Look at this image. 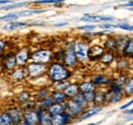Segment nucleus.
Listing matches in <instances>:
<instances>
[{"mask_svg": "<svg viewBox=\"0 0 133 125\" xmlns=\"http://www.w3.org/2000/svg\"><path fill=\"white\" fill-rule=\"evenodd\" d=\"M46 76L49 79L50 82L55 83L59 81L69 80L73 76V72L71 69H69L63 62L58 61H51L47 64V71Z\"/></svg>", "mask_w": 133, "mask_h": 125, "instance_id": "obj_1", "label": "nucleus"}, {"mask_svg": "<svg viewBox=\"0 0 133 125\" xmlns=\"http://www.w3.org/2000/svg\"><path fill=\"white\" fill-rule=\"evenodd\" d=\"M25 69H26V73H27V78L37 79V78H40L46 75L47 64L29 61V63L25 66Z\"/></svg>", "mask_w": 133, "mask_h": 125, "instance_id": "obj_2", "label": "nucleus"}, {"mask_svg": "<svg viewBox=\"0 0 133 125\" xmlns=\"http://www.w3.org/2000/svg\"><path fill=\"white\" fill-rule=\"evenodd\" d=\"M52 57H53V52L50 49L42 48V49L35 50L31 53L30 61L42 63V64H49L52 61Z\"/></svg>", "mask_w": 133, "mask_h": 125, "instance_id": "obj_3", "label": "nucleus"}, {"mask_svg": "<svg viewBox=\"0 0 133 125\" xmlns=\"http://www.w3.org/2000/svg\"><path fill=\"white\" fill-rule=\"evenodd\" d=\"M0 62L2 66L3 72L9 73L15 68H17V59H16V53L15 52H4L0 55Z\"/></svg>", "mask_w": 133, "mask_h": 125, "instance_id": "obj_4", "label": "nucleus"}, {"mask_svg": "<svg viewBox=\"0 0 133 125\" xmlns=\"http://www.w3.org/2000/svg\"><path fill=\"white\" fill-rule=\"evenodd\" d=\"M89 43L87 41H76L74 42V51L79 63H85L88 61V51Z\"/></svg>", "mask_w": 133, "mask_h": 125, "instance_id": "obj_5", "label": "nucleus"}, {"mask_svg": "<svg viewBox=\"0 0 133 125\" xmlns=\"http://www.w3.org/2000/svg\"><path fill=\"white\" fill-rule=\"evenodd\" d=\"M63 63L69 69H74L79 64L77 57H76V54H75V51H74V42L68 44V46L65 49V56L63 59Z\"/></svg>", "mask_w": 133, "mask_h": 125, "instance_id": "obj_6", "label": "nucleus"}, {"mask_svg": "<svg viewBox=\"0 0 133 125\" xmlns=\"http://www.w3.org/2000/svg\"><path fill=\"white\" fill-rule=\"evenodd\" d=\"M65 106H66V111L65 112L71 117V119L74 122L77 120V118L83 113L84 110H85L82 106L75 103L72 99H68V101L65 103Z\"/></svg>", "mask_w": 133, "mask_h": 125, "instance_id": "obj_7", "label": "nucleus"}, {"mask_svg": "<svg viewBox=\"0 0 133 125\" xmlns=\"http://www.w3.org/2000/svg\"><path fill=\"white\" fill-rule=\"evenodd\" d=\"M31 50L28 47L19 48L16 53V59H17V65L18 67H25L31 58Z\"/></svg>", "mask_w": 133, "mask_h": 125, "instance_id": "obj_8", "label": "nucleus"}, {"mask_svg": "<svg viewBox=\"0 0 133 125\" xmlns=\"http://www.w3.org/2000/svg\"><path fill=\"white\" fill-rule=\"evenodd\" d=\"M4 110L10 115L12 121L15 122V125H17V123H19V122L24 119V112H25V111L22 109L17 104L7 106Z\"/></svg>", "mask_w": 133, "mask_h": 125, "instance_id": "obj_9", "label": "nucleus"}, {"mask_svg": "<svg viewBox=\"0 0 133 125\" xmlns=\"http://www.w3.org/2000/svg\"><path fill=\"white\" fill-rule=\"evenodd\" d=\"M7 76L10 79L11 82H22L27 78V73L25 67H18L15 68L12 71L7 73Z\"/></svg>", "mask_w": 133, "mask_h": 125, "instance_id": "obj_10", "label": "nucleus"}, {"mask_svg": "<svg viewBox=\"0 0 133 125\" xmlns=\"http://www.w3.org/2000/svg\"><path fill=\"white\" fill-rule=\"evenodd\" d=\"M104 48L99 44H95L89 47L88 51V61H98L99 58L104 53Z\"/></svg>", "mask_w": 133, "mask_h": 125, "instance_id": "obj_11", "label": "nucleus"}, {"mask_svg": "<svg viewBox=\"0 0 133 125\" xmlns=\"http://www.w3.org/2000/svg\"><path fill=\"white\" fill-rule=\"evenodd\" d=\"M125 96L123 92H114L110 89L105 91V104L108 105H114L123 100Z\"/></svg>", "mask_w": 133, "mask_h": 125, "instance_id": "obj_12", "label": "nucleus"}, {"mask_svg": "<svg viewBox=\"0 0 133 125\" xmlns=\"http://www.w3.org/2000/svg\"><path fill=\"white\" fill-rule=\"evenodd\" d=\"M35 110L38 113V125H51V115L47 109L36 106Z\"/></svg>", "mask_w": 133, "mask_h": 125, "instance_id": "obj_13", "label": "nucleus"}, {"mask_svg": "<svg viewBox=\"0 0 133 125\" xmlns=\"http://www.w3.org/2000/svg\"><path fill=\"white\" fill-rule=\"evenodd\" d=\"M102 111V107H97V106H93V107H89L87 109L84 110V112L77 118L76 122H82L84 120H87L95 115H97Z\"/></svg>", "mask_w": 133, "mask_h": 125, "instance_id": "obj_14", "label": "nucleus"}, {"mask_svg": "<svg viewBox=\"0 0 133 125\" xmlns=\"http://www.w3.org/2000/svg\"><path fill=\"white\" fill-rule=\"evenodd\" d=\"M74 121L71 119V117L66 112L51 116V125H70Z\"/></svg>", "mask_w": 133, "mask_h": 125, "instance_id": "obj_15", "label": "nucleus"}, {"mask_svg": "<svg viewBox=\"0 0 133 125\" xmlns=\"http://www.w3.org/2000/svg\"><path fill=\"white\" fill-rule=\"evenodd\" d=\"M90 81L98 89V88H101V87H109L110 83L112 82V78L104 75V74H94Z\"/></svg>", "mask_w": 133, "mask_h": 125, "instance_id": "obj_16", "label": "nucleus"}, {"mask_svg": "<svg viewBox=\"0 0 133 125\" xmlns=\"http://www.w3.org/2000/svg\"><path fill=\"white\" fill-rule=\"evenodd\" d=\"M80 20L86 22H100V21H113L114 17L105 15H92V14H85L80 18Z\"/></svg>", "mask_w": 133, "mask_h": 125, "instance_id": "obj_17", "label": "nucleus"}, {"mask_svg": "<svg viewBox=\"0 0 133 125\" xmlns=\"http://www.w3.org/2000/svg\"><path fill=\"white\" fill-rule=\"evenodd\" d=\"M129 39L130 38L126 37V36H119L116 38V51H115V53L118 54L119 56L123 55V52H124L125 48L129 42Z\"/></svg>", "mask_w": 133, "mask_h": 125, "instance_id": "obj_18", "label": "nucleus"}, {"mask_svg": "<svg viewBox=\"0 0 133 125\" xmlns=\"http://www.w3.org/2000/svg\"><path fill=\"white\" fill-rule=\"evenodd\" d=\"M25 121L29 122L30 124L38 125V113L35 109L25 111L24 112V119Z\"/></svg>", "mask_w": 133, "mask_h": 125, "instance_id": "obj_19", "label": "nucleus"}, {"mask_svg": "<svg viewBox=\"0 0 133 125\" xmlns=\"http://www.w3.org/2000/svg\"><path fill=\"white\" fill-rule=\"evenodd\" d=\"M78 87H79V93L80 94H85V93H89V92H95L97 90V88L90 80L82 81V82L78 83Z\"/></svg>", "mask_w": 133, "mask_h": 125, "instance_id": "obj_20", "label": "nucleus"}, {"mask_svg": "<svg viewBox=\"0 0 133 125\" xmlns=\"http://www.w3.org/2000/svg\"><path fill=\"white\" fill-rule=\"evenodd\" d=\"M116 56L117 54L113 51H104L98 61L104 65H110L114 62V60H116Z\"/></svg>", "mask_w": 133, "mask_h": 125, "instance_id": "obj_21", "label": "nucleus"}, {"mask_svg": "<svg viewBox=\"0 0 133 125\" xmlns=\"http://www.w3.org/2000/svg\"><path fill=\"white\" fill-rule=\"evenodd\" d=\"M105 105V91L102 90H96L95 91V97H94V102L93 106L97 107H103Z\"/></svg>", "mask_w": 133, "mask_h": 125, "instance_id": "obj_22", "label": "nucleus"}, {"mask_svg": "<svg viewBox=\"0 0 133 125\" xmlns=\"http://www.w3.org/2000/svg\"><path fill=\"white\" fill-rule=\"evenodd\" d=\"M27 26H28V22H26V21H17V20H15V21H10L7 25H5L3 27V30L6 32H12V31H16V30H18V29H22L24 27H27Z\"/></svg>", "mask_w": 133, "mask_h": 125, "instance_id": "obj_23", "label": "nucleus"}, {"mask_svg": "<svg viewBox=\"0 0 133 125\" xmlns=\"http://www.w3.org/2000/svg\"><path fill=\"white\" fill-rule=\"evenodd\" d=\"M47 111L49 112V114L51 116H54V115L64 113L66 111V106L63 103H53L49 108L47 109Z\"/></svg>", "mask_w": 133, "mask_h": 125, "instance_id": "obj_24", "label": "nucleus"}, {"mask_svg": "<svg viewBox=\"0 0 133 125\" xmlns=\"http://www.w3.org/2000/svg\"><path fill=\"white\" fill-rule=\"evenodd\" d=\"M50 97L53 100V103H63L65 104L68 101V97L66 96V94L64 92L61 91H51Z\"/></svg>", "mask_w": 133, "mask_h": 125, "instance_id": "obj_25", "label": "nucleus"}, {"mask_svg": "<svg viewBox=\"0 0 133 125\" xmlns=\"http://www.w3.org/2000/svg\"><path fill=\"white\" fill-rule=\"evenodd\" d=\"M103 48L105 51H116V37L113 36H109L107 37L105 41L103 42Z\"/></svg>", "mask_w": 133, "mask_h": 125, "instance_id": "obj_26", "label": "nucleus"}, {"mask_svg": "<svg viewBox=\"0 0 133 125\" xmlns=\"http://www.w3.org/2000/svg\"><path fill=\"white\" fill-rule=\"evenodd\" d=\"M16 100H17V105H22L30 100H33L32 98V95L30 92H27V91H23L21 93H18L16 97Z\"/></svg>", "mask_w": 133, "mask_h": 125, "instance_id": "obj_27", "label": "nucleus"}, {"mask_svg": "<svg viewBox=\"0 0 133 125\" xmlns=\"http://www.w3.org/2000/svg\"><path fill=\"white\" fill-rule=\"evenodd\" d=\"M64 93L66 94V96L68 97V99H72L74 96L79 94V87H78V83H75V82L72 83V82H71V83L69 84V87L64 91Z\"/></svg>", "mask_w": 133, "mask_h": 125, "instance_id": "obj_28", "label": "nucleus"}, {"mask_svg": "<svg viewBox=\"0 0 133 125\" xmlns=\"http://www.w3.org/2000/svg\"><path fill=\"white\" fill-rule=\"evenodd\" d=\"M0 125H15L10 115L4 109H2L0 112Z\"/></svg>", "mask_w": 133, "mask_h": 125, "instance_id": "obj_29", "label": "nucleus"}, {"mask_svg": "<svg viewBox=\"0 0 133 125\" xmlns=\"http://www.w3.org/2000/svg\"><path fill=\"white\" fill-rule=\"evenodd\" d=\"M123 94L126 97L133 95V76L128 77L127 81L125 82V84L123 87Z\"/></svg>", "mask_w": 133, "mask_h": 125, "instance_id": "obj_30", "label": "nucleus"}, {"mask_svg": "<svg viewBox=\"0 0 133 125\" xmlns=\"http://www.w3.org/2000/svg\"><path fill=\"white\" fill-rule=\"evenodd\" d=\"M50 94H51V90H49L48 88H43V89H40L36 95H35V101L36 102H38V101H41V100H43V99H45V98H47V97H49Z\"/></svg>", "mask_w": 133, "mask_h": 125, "instance_id": "obj_31", "label": "nucleus"}, {"mask_svg": "<svg viewBox=\"0 0 133 125\" xmlns=\"http://www.w3.org/2000/svg\"><path fill=\"white\" fill-rule=\"evenodd\" d=\"M122 56L125 58H133V37L129 39V42L125 48Z\"/></svg>", "mask_w": 133, "mask_h": 125, "instance_id": "obj_32", "label": "nucleus"}, {"mask_svg": "<svg viewBox=\"0 0 133 125\" xmlns=\"http://www.w3.org/2000/svg\"><path fill=\"white\" fill-rule=\"evenodd\" d=\"M72 100L75 102V103H77V104H79L80 106H82L84 109H87V108H89V105H88V103L86 102V100H85V98H84V96L82 94H77L76 96H74L73 98H72Z\"/></svg>", "mask_w": 133, "mask_h": 125, "instance_id": "obj_33", "label": "nucleus"}, {"mask_svg": "<svg viewBox=\"0 0 133 125\" xmlns=\"http://www.w3.org/2000/svg\"><path fill=\"white\" fill-rule=\"evenodd\" d=\"M31 2H19V3H11L8 5H3L1 7V9L3 10H10V9H16V8H19V7H25L30 5Z\"/></svg>", "mask_w": 133, "mask_h": 125, "instance_id": "obj_34", "label": "nucleus"}, {"mask_svg": "<svg viewBox=\"0 0 133 125\" xmlns=\"http://www.w3.org/2000/svg\"><path fill=\"white\" fill-rule=\"evenodd\" d=\"M129 66H130V62L128 61L127 58L122 57V56H120L118 58V60H117V68L119 70H124V69L128 68Z\"/></svg>", "mask_w": 133, "mask_h": 125, "instance_id": "obj_35", "label": "nucleus"}, {"mask_svg": "<svg viewBox=\"0 0 133 125\" xmlns=\"http://www.w3.org/2000/svg\"><path fill=\"white\" fill-rule=\"evenodd\" d=\"M70 83H71V82H70L69 80L55 82V83H53V85H52V90H51V91H61V92H64L66 88L69 87Z\"/></svg>", "mask_w": 133, "mask_h": 125, "instance_id": "obj_36", "label": "nucleus"}, {"mask_svg": "<svg viewBox=\"0 0 133 125\" xmlns=\"http://www.w3.org/2000/svg\"><path fill=\"white\" fill-rule=\"evenodd\" d=\"M36 103H37V106H40V107H42L44 109H48L50 106L53 104V100L49 96V97H47V98H45V99H43L41 101H38Z\"/></svg>", "mask_w": 133, "mask_h": 125, "instance_id": "obj_37", "label": "nucleus"}, {"mask_svg": "<svg viewBox=\"0 0 133 125\" xmlns=\"http://www.w3.org/2000/svg\"><path fill=\"white\" fill-rule=\"evenodd\" d=\"M18 18V15L17 14V12H9L7 14L3 16H0V21H7V22H10V21H15Z\"/></svg>", "mask_w": 133, "mask_h": 125, "instance_id": "obj_38", "label": "nucleus"}, {"mask_svg": "<svg viewBox=\"0 0 133 125\" xmlns=\"http://www.w3.org/2000/svg\"><path fill=\"white\" fill-rule=\"evenodd\" d=\"M65 56V49H59L56 52H53V57H52V61H58V62H63Z\"/></svg>", "mask_w": 133, "mask_h": 125, "instance_id": "obj_39", "label": "nucleus"}, {"mask_svg": "<svg viewBox=\"0 0 133 125\" xmlns=\"http://www.w3.org/2000/svg\"><path fill=\"white\" fill-rule=\"evenodd\" d=\"M45 10H25V11H19L17 12L18 17H24V16H31L34 14H39V13H43Z\"/></svg>", "mask_w": 133, "mask_h": 125, "instance_id": "obj_40", "label": "nucleus"}, {"mask_svg": "<svg viewBox=\"0 0 133 125\" xmlns=\"http://www.w3.org/2000/svg\"><path fill=\"white\" fill-rule=\"evenodd\" d=\"M86 100V102L88 103L89 107H91L93 105V102H94V97H95V92H89V93H85L82 94Z\"/></svg>", "mask_w": 133, "mask_h": 125, "instance_id": "obj_41", "label": "nucleus"}, {"mask_svg": "<svg viewBox=\"0 0 133 125\" xmlns=\"http://www.w3.org/2000/svg\"><path fill=\"white\" fill-rule=\"evenodd\" d=\"M117 27L119 28V29H121V30H124V31H127V32H133V26L131 25H129L128 22H126V21H120V22H118V25H117Z\"/></svg>", "mask_w": 133, "mask_h": 125, "instance_id": "obj_42", "label": "nucleus"}, {"mask_svg": "<svg viewBox=\"0 0 133 125\" xmlns=\"http://www.w3.org/2000/svg\"><path fill=\"white\" fill-rule=\"evenodd\" d=\"M112 79H113L114 81H116L117 83H119V84H120V85L123 88V87H124V84H125V82L127 81L128 77H127V76H126L124 73H121V74H120V75H119L117 78H112Z\"/></svg>", "mask_w": 133, "mask_h": 125, "instance_id": "obj_43", "label": "nucleus"}, {"mask_svg": "<svg viewBox=\"0 0 133 125\" xmlns=\"http://www.w3.org/2000/svg\"><path fill=\"white\" fill-rule=\"evenodd\" d=\"M64 0H36L31 2L32 4H50V3H63Z\"/></svg>", "mask_w": 133, "mask_h": 125, "instance_id": "obj_44", "label": "nucleus"}, {"mask_svg": "<svg viewBox=\"0 0 133 125\" xmlns=\"http://www.w3.org/2000/svg\"><path fill=\"white\" fill-rule=\"evenodd\" d=\"M109 89L112 90V91H114V92H123V88L119 83H117L116 81H114L113 79H112V82L109 85Z\"/></svg>", "mask_w": 133, "mask_h": 125, "instance_id": "obj_45", "label": "nucleus"}, {"mask_svg": "<svg viewBox=\"0 0 133 125\" xmlns=\"http://www.w3.org/2000/svg\"><path fill=\"white\" fill-rule=\"evenodd\" d=\"M99 28L102 30H105V31H110V30H113V29H117V25H113V24H110V22H102L99 25Z\"/></svg>", "mask_w": 133, "mask_h": 125, "instance_id": "obj_46", "label": "nucleus"}, {"mask_svg": "<svg viewBox=\"0 0 133 125\" xmlns=\"http://www.w3.org/2000/svg\"><path fill=\"white\" fill-rule=\"evenodd\" d=\"M95 26L94 25H86V26H82V27H78V30L84 32H93L95 30Z\"/></svg>", "mask_w": 133, "mask_h": 125, "instance_id": "obj_47", "label": "nucleus"}, {"mask_svg": "<svg viewBox=\"0 0 133 125\" xmlns=\"http://www.w3.org/2000/svg\"><path fill=\"white\" fill-rule=\"evenodd\" d=\"M7 44H8L7 40H5V39H0V55L4 53L5 48L7 47Z\"/></svg>", "mask_w": 133, "mask_h": 125, "instance_id": "obj_48", "label": "nucleus"}, {"mask_svg": "<svg viewBox=\"0 0 133 125\" xmlns=\"http://www.w3.org/2000/svg\"><path fill=\"white\" fill-rule=\"evenodd\" d=\"M131 105H133V100H131V101H130V102H128V103H126L125 105L121 106V107H120V110H122V111H123V110H125V109H127V108H129V107H130Z\"/></svg>", "mask_w": 133, "mask_h": 125, "instance_id": "obj_49", "label": "nucleus"}, {"mask_svg": "<svg viewBox=\"0 0 133 125\" xmlns=\"http://www.w3.org/2000/svg\"><path fill=\"white\" fill-rule=\"evenodd\" d=\"M120 6H121V7H129V8H132L133 7V1H130L129 3H126V4H121Z\"/></svg>", "mask_w": 133, "mask_h": 125, "instance_id": "obj_50", "label": "nucleus"}, {"mask_svg": "<svg viewBox=\"0 0 133 125\" xmlns=\"http://www.w3.org/2000/svg\"><path fill=\"white\" fill-rule=\"evenodd\" d=\"M28 26H44V22H40V21H34V22H31L29 24L28 22Z\"/></svg>", "mask_w": 133, "mask_h": 125, "instance_id": "obj_51", "label": "nucleus"}, {"mask_svg": "<svg viewBox=\"0 0 133 125\" xmlns=\"http://www.w3.org/2000/svg\"><path fill=\"white\" fill-rule=\"evenodd\" d=\"M68 25V22H59V24H55V25H53V27H55V28H59V27H65Z\"/></svg>", "mask_w": 133, "mask_h": 125, "instance_id": "obj_52", "label": "nucleus"}, {"mask_svg": "<svg viewBox=\"0 0 133 125\" xmlns=\"http://www.w3.org/2000/svg\"><path fill=\"white\" fill-rule=\"evenodd\" d=\"M11 1L10 0H0V5L3 4V5H6L7 3H10Z\"/></svg>", "mask_w": 133, "mask_h": 125, "instance_id": "obj_53", "label": "nucleus"}, {"mask_svg": "<svg viewBox=\"0 0 133 125\" xmlns=\"http://www.w3.org/2000/svg\"><path fill=\"white\" fill-rule=\"evenodd\" d=\"M17 125H33V124H30L29 122H27V121H25V120H22L19 123H17Z\"/></svg>", "mask_w": 133, "mask_h": 125, "instance_id": "obj_54", "label": "nucleus"}, {"mask_svg": "<svg viewBox=\"0 0 133 125\" xmlns=\"http://www.w3.org/2000/svg\"><path fill=\"white\" fill-rule=\"evenodd\" d=\"M125 114H133V109H129L125 111Z\"/></svg>", "mask_w": 133, "mask_h": 125, "instance_id": "obj_55", "label": "nucleus"}, {"mask_svg": "<svg viewBox=\"0 0 133 125\" xmlns=\"http://www.w3.org/2000/svg\"><path fill=\"white\" fill-rule=\"evenodd\" d=\"M86 125H98V122L96 123V122H92V123H88V124H86Z\"/></svg>", "mask_w": 133, "mask_h": 125, "instance_id": "obj_56", "label": "nucleus"}, {"mask_svg": "<svg viewBox=\"0 0 133 125\" xmlns=\"http://www.w3.org/2000/svg\"><path fill=\"white\" fill-rule=\"evenodd\" d=\"M1 72H3V70H2V66H1V62H0V73Z\"/></svg>", "mask_w": 133, "mask_h": 125, "instance_id": "obj_57", "label": "nucleus"}, {"mask_svg": "<svg viewBox=\"0 0 133 125\" xmlns=\"http://www.w3.org/2000/svg\"><path fill=\"white\" fill-rule=\"evenodd\" d=\"M130 10H131V11H133V7H132V8H130Z\"/></svg>", "mask_w": 133, "mask_h": 125, "instance_id": "obj_58", "label": "nucleus"}, {"mask_svg": "<svg viewBox=\"0 0 133 125\" xmlns=\"http://www.w3.org/2000/svg\"><path fill=\"white\" fill-rule=\"evenodd\" d=\"M1 110H2V109H0V112H1Z\"/></svg>", "mask_w": 133, "mask_h": 125, "instance_id": "obj_59", "label": "nucleus"}, {"mask_svg": "<svg viewBox=\"0 0 133 125\" xmlns=\"http://www.w3.org/2000/svg\"><path fill=\"white\" fill-rule=\"evenodd\" d=\"M130 125H133V124H130Z\"/></svg>", "mask_w": 133, "mask_h": 125, "instance_id": "obj_60", "label": "nucleus"}]
</instances>
